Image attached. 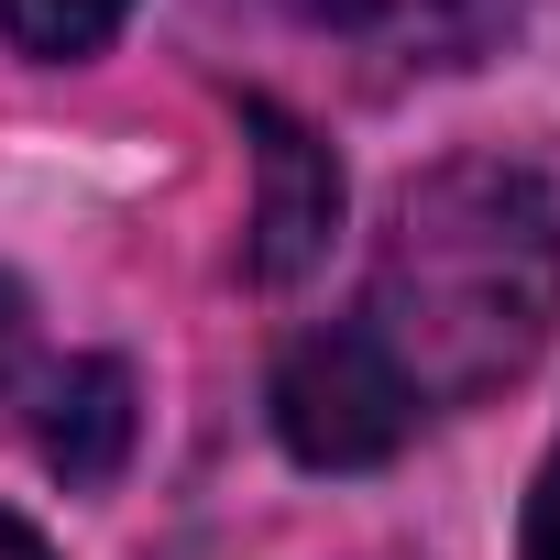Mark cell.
I'll use <instances>...</instances> for the list:
<instances>
[{"label":"cell","mask_w":560,"mask_h":560,"mask_svg":"<svg viewBox=\"0 0 560 560\" xmlns=\"http://www.w3.org/2000/svg\"><path fill=\"white\" fill-rule=\"evenodd\" d=\"M549 319H560V165L451 154L396 187L352 330L385 352L418 418L527 374Z\"/></svg>","instance_id":"obj_1"},{"label":"cell","mask_w":560,"mask_h":560,"mask_svg":"<svg viewBox=\"0 0 560 560\" xmlns=\"http://www.w3.org/2000/svg\"><path fill=\"white\" fill-rule=\"evenodd\" d=\"M418 429L407 385L385 374V352L363 330H308L287 341V363H275V440H287L308 472H374L396 462Z\"/></svg>","instance_id":"obj_2"},{"label":"cell","mask_w":560,"mask_h":560,"mask_svg":"<svg viewBox=\"0 0 560 560\" xmlns=\"http://www.w3.org/2000/svg\"><path fill=\"white\" fill-rule=\"evenodd\" d=\"M242 121H253V176H264V198H253V275L264 287H298V275L330 253V231H341V165L275 100H253Z\"/></svg>","instance_id":"obj_3"},{"label":"cell","mask_w":560,"mask_h":560,"mask_svg":"<svg viewBox=\"0 0 560 560\" xmlns=\"http://www.w3.org/2000/svg\"><path fill=\"white\" fill-rule=\"evenodd\" d=\"M298 12L308 34H341L352 56H385V67H472L516 34L527 0H275Z\"/></svg>","instance_id":"obj_4"},{"label":"cell","mask_w":560,"mask_h":560,"mask_svg":"<svg viewBox=\"0 0 560 560\" xmlns=\"http://www.w3.org/2000/svg\"><path fill=\"white\" fill-rule=\"evenodd\" d=\"M132 451V374L121 363H67L45 396V462L67 483H110Z\"/></svg>","instance_id":"obj_5"},{"label":"cell","mask_w":560,"mask_h":560,"mask_svg":"<svg viewBox=\"0 0 560 560\" xmlns=\"http://www.w3.org/2000/svg\"><path fill=\"white\" fill-rule=\"evenodd\" d=\"M121 12H132V0H0L12 45H23V56H45V67H67V56H100V45L121 34Z\"/></svg>","instance_id":"obj_6"},{"label":"cell","mask_w":560,"mask_h":560,"mask_svg":"<svg viewBox=\"0 0 560 560\" xmlns=\"http://www.w3.org/2000/svg\"><path fill=\"white\" fill-rule=\"evenodd\" d=\"M516 560H560V440L538 462V494H527V527H516Z\"/></svg>","instance_id":"obj_7"},{"label":"cell","mask_w":560,"mask_h":560,"mask_svg":"<svg viewBox=\"0 0 560 560\" xmlns=\"http://www.w3.org/2000/svg\"><path fill=\"white\" fill-rule=\"evenodd\" d=\"M23 341H34V308H23L12 275H0V396H12V374H23Z\"/></svg>","instance_id":"obj_8"},{"label":"cell","mask_w":560,"mask_h":560,"mask_svg":"<svg viewBox=\"0 0 560 560\" xmlns=\"http://www.w3.org/2000/svg\"><path fill=\"white\" fill-rule=\"evenodd\" d=\"M0 560H56V549H45V538H34L23 516H0Z\"/></svg>","instance_id":"obj_9"}]
</instances>
